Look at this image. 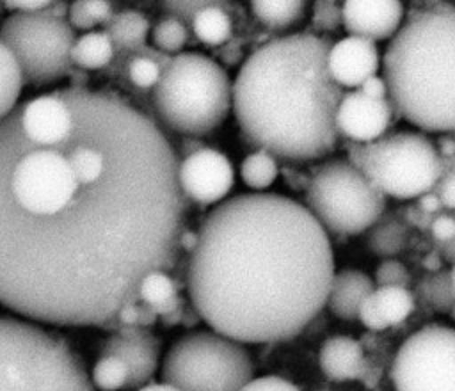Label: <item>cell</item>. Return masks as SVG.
Listing matches in <instances>:
<instances>
[{
  "instance_id": "6da1fadb",
  "label": "cell",
  "mask_w": 455,
  "mask_h": 391,
  "mask_svg": "<svg viewBox=\"0 0 455 391\" xmlns=\"http://www.w3.org/2000/svg\"><path fill=\"white\" fill-rule=\"evenodd\" d=\"M69 135L0 121V304L34 323L105 327L180 249L185 197L162 128L124 98L59 89Z\"/></svg>"
},
{
  "instance_id": "7a4b0ae2",
  "label": "cell",
  "mask_w": 455,
  "mask_h": 391,
  "mask_svg": "<svg viewBox=\"0 0 455 391\" xmlns=\"http://www.w3.org/2000/svg\"><path fill=\"white\" fill-rule=\"evenodd\" d=\"M334 277L329 235L299 201L238 194L203 220L187 288L196 315L238 343L299 334L325 306Z\"/></svg>"
},
{
  "instance_id": "3957f363",
  "label": "cell",
  "mask_w": 455,
  "mask_h": 391,
  "mask_svg": "<svg viewBox=\"0 0 455 391\" xmlns=\"http://www.w3.org/2000/svg\"><path fill=\"white\" fill-rule=\"evenodd\" d=\"M331 41L295 32L254 50L233 82V110L243 135L277 158L307 162L338 142L343 98L327 68Z\"/></svg>"
},
{
  "instance_id": "277c9868",
  "label": "cell",
  "mask_w": 455,
  "mask_h": 391,
  "mask_svg": "<svg viewBox=\"0 0 455 391\" xmlns=\"http://www.w3.org/2000/svg\"><path fill=\"white\" fill-rule=\"evenodd\" d=\"M387 100L425 132L455 133V5L427 4L405 16L380 59Z\"/></svg>"
},
{
  "instance_id": "5b68a950",
  "label": "cell",
  "mask_w": 455,
  "mask_h": 391,
  "mask_svg": "<svg viewBox=\"0 0 455 391\" xmlns=\"http://www.w3.org/2000/svg\"><path fill=\"white\" fill-rule=\"evenodd\" d=\"M158 119L187 137L219 128L233 107V82L228 71L199 52H180L162 69L153 87Z\"/></svg>"
},
{
  "instance_id": "8992f818",
  "label": "cell",
  "mask_w": 455,
  "mask_h": 391,
  "mask_svg": "<svg viewBox=\"0 0 455 391\" xmlns=\"http://www.w3.org/2000/svg\"><path fill=\"white\" fill-rule=\"evenodd\" d=\"M0 391H92L84 361L39 323L0 316Z\"/></svg>"
},
{
  "instance_id": "52a82bcc",
  "label": "cell",
  "mask_w": 455,
  "mask_h": 391,
  "mask_svg": "<svg viewBox=\"0 0 455 391\" xmlns=\"http://www.w3.org/2000/svg\"><path fill=\"white\" fill-rule=\"evenodd\" d=\"M348 160L382 194L412 199L432 192L443 176L435 144L419 132H398L371 142H350Z\"/></svg>"
},
{
  "instance_id": "ba28073f",
  "label": "cell",
  "mask_w": 455,
  "mask_h": 391,
  "mask_svg": "<svg viewBox=\"0 0 455 391\" xmlns=\"http://www.w3.org/2000/svg\"><path fill=\"white\" fill-rule=\"evenodd\" d=\"M162 382L180 391H240L254 379L249 350L215 331H190L165 352Z\"/></svg>"
},
{
  "instance_id": "9c48e42d",
  "label": "cell",
  "mask_w": 455,
  "mask_h": 391,
  "mask_svg": "<svg viewBox=\"0 0 455 391\" xmlns=\"http://www.w3.org/2000/svg\"><path fill=\"white\" fill-rule=\"evenodd\" d=\"M304 206L325 233L350 236L384 215L386 196L348 158H331L309 180Z\"/></svg>"
},
{
  "instance_id": "30bf717a",
  "label": "cell",
  "mask_w": 455,
  "mask_h": 391,
  "mask_svg": "<svg viewBox=\"0 0 455 391\" xmlns=\"http://www.w3.org/2000/svg\"><path fill=\"white\" fill-rule=\"evenodd\" d=\"M75 28L66 18L39 12H9L0 25V41L14 55L23 84L48 87L73 73Z\"/></svg>"
},
{
  "instance_id": "8fae6325",
  "label": "cell",
  "mask_w": 455,
  "mask_h": 391,
  "mask_svg": "<svg viewBox=\"0 0 455 391\" xmlns=\"http://www.w3.org/2000/svg\"><path fill=\"white\" fill-rule=\"evenodd\" d=\"M391 379L396 391H455V329L430 323L396 350Z\"/></svg>"
},
{
  "instance_id": "7c38bea8",
  "label": "cell",
  "mask_w": 455,
  "mask_h": 391,
  "mask_svg": "<svg viewBox=\"0 0 455 391\" xmlns=\"http://www.w3.org/2000/svg\"><path fill=\"white\" fill-rule=\"evenodd\" d=\"M235 181L229 158L212 148H201L178 164V185L183 194L199 204H219Z\"/></svg>"
},
{
  "instance_id": "4fadbf2b",
  "label": "cell",
  "mask_w": 455,
  "mask_h": 391,
  "mask_svg": "<svg viewBox=\"0 0 455 391\" xmlns=\"http://www.w3.org/2000/svg\"><path fill=\"white\" fill-rule=\"evenodd\" d=\"M16 112L23 135L37 144L64 140L73 126V112L59 91L25 101Z\"/></svg>"
},
{
  "instance_id": "5bb4252c",
  "label": "cell",
  "mask_w": 455,
  "mask_h": 391,
  "mask_svg": "<svg viewBox=\"0 0 455 391\" xmlns=\"http://www.w3.org/2000/svg\"><path fill=\"white\" fill-rule=\"evenodd\" d=\"M103 355H114L126 364L128 387H142L158 368L160 341L144 327H121L105 341Z\"/></svg>"
},
{
  "instance_id": "9a60e30c",
  "label": "cell",
  "mask_w": 455,
  "mask_h": 391,
  "mask_svg": "<svg viewBox=\"0 0 455 391\" xmlns=\"http://www.w3.org/2000/svg\"><path fill=\"white\" fill-rule=\"evenodd\" d=\"M391 114L389 100H370L355 89L343 94L336 112V128L352 142H371L382 137Z\"/></svg>"
},
{
  "instance_id": "2e32d148",
  "label": "cell",
  "mask_w": 455,
  "mask_h": 391,
  "mask_svg": "<svg viewBox=\"0 0 455 391\" xmlns=\"http://www.w3.org/2000/svg\"><path fill=\"white\" fill-rule=\"evenodd\" d=\"M405 18L398 0H348L341 5V21L350 36L371 43L391 39Z\"/></svg>"
},
{
  "instance_id": "e0dca14e",
  "label": "cell",
  "mask_w": 455,
  "mask_h": 391,
  "mask_svg": "<svg viewBox=\"0 0 455 391\" xmlns=\"http://www.w3.org/2000/svg\"><path fill=\"white\" fill-rule=\"evenodd\" d=\"M327 68L332 80L339 87H361V84L377 75L380 68V53L375 43L347 36L331 44L327 55Z\"/></svg>"
},
{
  "instance_id": "ac0fdd59",
  "label": "cell",
  "mask_w": 455,
  "mask_h": 391,
  "mask_svg": "<svg viewBox=\"0 0 455 391\" xmlns=\"http://www.w3.org/2000/svg\"><path fill=\"white\" fill-rule=\"evenodd\" d=\"M375 284L373 279L355 268H343L334 274L327 306L331 313L339 320H357L361 304L373 293Z\"/></svg>"
},
{
  "instance_id": "d6986e66",
  "label": "cell",
  "mask_w": 455,
  "mask_h": 391,
  "mask_svg": "<svg viewBox=\"0 0 455 391\" xmlns=\"http://www.w3.org/2000/svg\"><path fill=\"white\" fill-rule=\"evenodd\" d=\"M318 364L331 380H354L364 370V352L359 341L350 336H331L318 352Z\"/></svg>"
},
{
  "instance_id": "ffe728a7",
  "label": "cell",
  "mask_w": 455,
  "mask_h": 391,
  "mask_svg": "<svg viewBox=\"0 0 455 391\" xmlns=\"http://www.w3.org/2000/svg\"><path fill=\"white\" fill-rule=\"evenodd\" d=\"M105 34L110 37L114 50L135 53L146 46L149 21L140 11L124 9L110 18Z\"/></svg>"
},
{
  "instance_id": "44dd1931",
  "label": "cell",
  "mask_w": 455,
  "mask_h": 391,
  "mask_svg": "<svg viewBox=\"0 0 455 391\" xmlns=\"http://www.w3.org/2000/svg\"><path fill=\"white\" fill-rule=\"evenodd\" d=\"M139 302L151 307L156 316H167L183 307L176 283L165 272H151L142 279Z\"/></svg>"
},
{
  "instance_id": "7402d4cb",
  "label": "cell",
  "mask_w": 455,
  "mask_h": 391,
  "mask_svg": "<svg viewBox=\"0 0 455 391\" xmlns=\"http://www.w3.org/2000/svg\"><path fill=\"white\" fill-rule=\"evenodd\" d=\"M69 55L73 66L82 69H101L116 59V50L105 32L91 30L75 39Z\"/></svg>"
},
{
  "instance_id": "603a6c76",
  "label": "cell",
  "mask_w": 455,
  "mask_h": 391,
  "mask_svg": "<svg viewBox=\"0 0 455 391\" xmlns=\"http://www.w3.org/2000/svg\"><path fill=\"white\" fill-rule=\"evenodd\" d=\"M190 25L196 37L208 46H219L226 43L233 28L231 18L220 2H210L206 7H203L192 18Z\"/></svg>"
},
{
  "instance_id": "cb8c5ba5",
  "label": "cell",
  "mask_w": 455,
  "mask_h": 391,
  "mask_svg": "<svg viewBox=\"0 0 455 391\" xmlns=\"http://www.w3.org/2000/svg\"><path fill=\"white\" fill-rule=\"evenodd\" d=\"M407 240V229L396 217H380L366 235V245L368 249L384 258L391 259L395 254H398Z\"/></svg>"
},
{
  "instance_id": "d4e9b609",
  "label": "cell",
  "mask_w": 455,
  "mask_h": 391,
  "mask_svg": "<svg viewBox=\"0 0 455 391\" xmlns=\"http://www.w3.org/2000/svg\"><path fill=\"white\" fill-rule=\"evenodd\" d=\"M371 299L386 327L403 322L414 309V295L409 291V288H375Z\"/></svg>"
},
{
  "instance_id": "484cf974",
  "label": "cell",
  "mask_w": 455,
  "mask_h": 391,
  "mask_svg": "<svg viewBox=\"0 0 455 391\" xmlns=\"http://www.w3.org/2000/svg\"><path fill=\"white\" fill-rule=\"evenodd\" d=\"M23 89V76L11 50L0 41V121L16 107Z\"/></svg>"
},
{
  "instance_id": "4316f807",
  "label": "cell",
  "mask_w": 455,
  "mask_h": 391,
  "mask_svg": "<svg viewBox=\"0 0 455 391\" xmlns=\"http://www.w3.org/2000/svg\"><path fill=\"white\" fill-rule=\"evenodd\" d=\"M162 52L148 50L146 46L133 53V57L126 64L128 80L139 89H153L162 75V69L171 59Z\"/></svg>"
},
{
  "instance_id": "83f0119b",
  "label": "cell",
  "mask_w": 455,
  "mask_h": 391,
  "mask_svg": "<svg viewBox=\"0 0 455 391\" xmlns=\"http://www.w3.org/2000/svg\"><path fill=\"white\" fill-rule=\"evenodd\" d=\"M251 9L263 25L286 28L302 18L306 4L302 0H258L251 4Z\"/></svg>"
},
{
  "instance_id": "f1b7e54d",
  "label": "cell",
  "mask_w": 455,
  "mask_h": 391,
  "mask_svg": "<svg viewBox=\"0 0 455 391\" xmlns=\"http://www.w3.org/2000/svg\"><path fill=\"white\" fill-rule=\"evenodd\" d=\"M240 174L249 188L263 192L275 181L279 174V165L274 155L263 149H256L243 158L240 165Z\"/></svg>"
},
{
  "instance_id": "f546056e",
  "label": "cell",
  "mask_w": 455,
  "mask_h": 391,
  "mask_svg": "<svg viewBox=\"0 0 455 391\" xmlns=\"http://www.w3.org/2000/svg\"><path fill=\"white\" fill-rule=\"evenodd\" d=\"M112 16H114V9H112V4H108V2L78 0V2L69 4L66 20L75 30L91 32V28L108 23Z\"/></svg>"
},
{
  "instance_id": "4dcf8cb0",
  "label": "cell",
  "mask_w": 455,
  "mask_h": 391,
  "mask_svg": "<svg viewBox=\"0 0 455 391\" xmlns=\"http://www.w3.org/2000/svg\"><path fill=\"white\" fill-rule=\"evenodd\" d=\"M419 293L435 311L451 313L455 306V291L450 270H437L427 275L419 284Z\"/></svg>"
},
{
  "instance_id": "1f68e13d",
  "label": "cell",
  "mask_w": 455,
  "mask_h": 391,
  "mask_svg": "<svg viewBox=\"0 0 455 391\" xmlns=\"http://www.w3.org/2000/svg\"><path fill=\"white\" fill-rule=\"evenodd\" d=\"M91 382L101 391H119L128 386L130 371L121 359L101 355L92 366Z\"/></svg>"
},
{
  "instance_id": "d6a6232c",
  "label": "cell",
  "mask_w": 455,
  "mask_h": 391,
  "mask_svg": "<svg viewBox=\"0 0 455 391\" xmlns=\"http://www.w3.org/2000/svg\"><path fill=\"white\" fill-rule=\"evenodd\" d=\"M153 46L162 53H180V50L187 44L188 28L183 21L167 16L160 20L151 30Z\"/></svg>"
},
{
  "instance_id": "836d02e7",
  "label": "cell",
  "mask_w": 455,
  "mask_h": 391,
  "mask_svg": "<svg viewBox=\"0 0 455 391\" xmlns=\"http://www.w3.org/2000/svg\"><path fill=\"white\" fill-rule=\"evenodd\" d=\"M375 288L382 286H395V288H407L411 284V274L403 263L398 259H382L375 270L373 277Z\"/></svg>"
},
{
  "instance_id": "e575fe53",
  "label": "cell",
  "mask_w": 455,
  "mask_h": 391,
  "mask_svg": "<svg viewBox=\"0 0 455 391\" xmlns=\"http://www.w3.org/2000/svg\"><path fill=\"white\" fill-rule=\"evenodd\" d=\"M212 0H185V2H165L162 7L169 12V16L183 21L185 25L192 21V18L210 4Z\"/></svg>"
},
{
  "instance_id": "d590c367",
  "label": "cell",
  "mask_w": 455,
  "mask_h": 391,
  "mask_svg": "<svg viewBox=\"0 0 455 391\" xmlns=\"http://www.w3.org/2000/svg\"><path fill=\"white\" fill-rule=\"evenodd\" d=\"M240 391H300V389L283 377L265 375V377L252 379Z\"/></svg>"
},
{
  "instance_id": "8d00e7d4",
  "label": "cell",
  "mask_w": 455,
  "mask_h": 391,
  "mask_svg": "<svg viewBox=\"0 0 455 391\" xmlns=\"http://www.w3.org/2000/svg\"><path fill=\"white\" fill-rule=\"evenodd\" d=\"M341 20V9H338L332 2H318L315 4V23L325 30L336 28Z\"/></svg>"
},
{
  "instance_id": "74e56055",
  "label": "cell",
  "mask_w": 455,
  "mask_h": 391,
  "mask_svg": "<svg viewBox=\"0 0 455 391\" xmlns=\"http://www.w3.org/2000/svg\"><path fill=\"white\" fill-rule=\"evenodd\" d=\"M428 227L432 236L441 243H448L455 238V217L451 215H437Z\"/></svg>"
},
{
  "instance_id": "f35d334b",
  "label": "cell",
  "mask_w": 455,
  "mask_h": 391,
  "mask_svg": "<svg viewBox=\"0 0 455 391\" xmlns=\"http://www.w3.org/2000/svg\"><path fill=\"white\" fill-rule=\"evenodd\" d=\"M357 320H359L364 327H368L370 331H384V329H387V327H386V323L382 322V318H380V315H379V311H377L375 304H373L371 295H370V297L361 304V307H359V315H357Z\"/></svg>"
},
{
  "instance_id": "ab89813d",
  "label": "cell",
  "mask_w": 455,
  "mask_h": 391,
  "mask_svg": "<svg viewBox=\"0 0 455 391\" xmlns=\"http://www.w3.org/2000/svg\"><path fill=\"white\" fill-rule=\"evenodd\" d=\"M434 192L443 206L455 210V172H448V176H443L434 187Z\"/></svg>"
},
{
  "instance_id": "60d3db41",
  "label": "cell",
  "mask_w": 455,
  "mask_h": 391,
  "mask_svg": "<svg viewBox=\"0 0 455 391\" xmlns=\"http://www.w3.org/2000/svg\"><path fill=\"white\" fill-rule=\"evenodd\" d=\"M357 91H361L370 100H387L386 82L382 76H377V75L366 78Z\"/></svg>"
},
{
  "instance_id": "b9f144b4",
  "label": "cell",
  "mask_w": 455,
  "mask_h": 391,
  "mask_svg": "<svg viewBox=\"0 0 455 391\" xmlns=\"http://www.w3.org/2000/svg\"><path fill=\"white\" fill-rule=\"evenodd\" d=\"M9 12H39L52 5V0H21V2H2Z\"/></svg>"
},
{
  "instance_id": "7bdbcfd3",
  "label": "cell",
  "mask_w": 455,
  "mask_h": 391,
  "mask_svg": "<svg viewBox=\"0 0 455 391\" xmlns=\"http://www.w3.org/2000/svg\"><path fill=\"white\" fill-rule=\"evenodd\" d=\"M441 206H443V204H441V201H439V197L435 196L434 190H432V192H427V194H423V196L418 197V208H419V211L425 213V215H432V213L439 211Z\"/></svg>"
},
{
  "instance_id": "ee69618b",
  "label": "cell",
  "mask_w": 455,
  "mask_h": 391,
  "mask_svg": "<svg viewBox=\"0 0 455 391\" xmlns=\"http://www.w3.org/2000/svg\"><path fill=\"white\" fill-rule=\"evenodd\" d=\"M435 149L441 158H451L455 156V139L453 137H441L435 144Z\"/></svg>"
},
{
  "instance_id": "f6af8a7d",
  "label": "cell",
  "mask_w": 455,
  "mask_h": 391,
  "mask_svg": "<svg viewBox=\"0 0 455 391\" xmlns=\"http://www.w3.org/2000/svg\"><path fill=\"white\" fill-rule=\"evenodd\" d=\"M196 242H197V233L181 231V235H180V247H183V249L192 252V249L196 247Z\"/></svg>"
},
{
  "instance_id": "bcb514c9",
  "label": "cell",
  "mask_w": 455,
  "mask_h": 391,
  "mask_svg": "<svg viewBox=\"0 0 455 391\" xmlns=\"http://www.w3.org/2000/svg\"><path fill=\"white\" fill-rule=\"evenodd\" d=\"M135 391H180V389H176L174 386L165 384V382H149L142 387H137Z\"/></svg>"
},
{
  "instance_id": "7dc6e473",
  "label": "cell",
  "mask_w": 455,
  "mask_h": 391,
  "mask_svg": "<svg viewBox=\"0 0 455 391\" xmlns=\"http://www.w3.org/2000/svg\"><path fill=\"white\" fill-rule=\"evenodd\" d=\"M444 252L448 254L446 258H450V259H453V261H455V238H453L451 242H448V243H446V249H444Z\"/></svg>"
},
{
  "instance_id": "c3c4849f",
  "label": "cell",
  "mask_w": 455,
  "mask_h": 391,
  "mask_svg": "<svg viewBox=\"0 0 455 391\" xmlns=\"http://www.w3.org/2000/svg\"><path fill=\"white\" fill-rule=\"evenodd\" d=\"M450 274H451V283H453V291H455V261H453V268L450 270Z\"/></svg>"
},
{
  "instance_id": "681fc988",
  "label": "cell",
  "mask_w": 455,
  "mask_h": 391,
  "mask_svg": "<svg viewBox=\"0 0 455 391\" xmlns=\"http://www.w3.org/2000/svg\"><path fill=\"white\" fill-rule=\"evenodd\" d=\"M451 316H453V320H455V306H453V309H451Z\"/></svg>"
},
{
  "instance_id": "f907efd6",
  "label": "cell",
  "mask_w": 455,
  "mask_h": 391,
  "mask_svg": "<svg viewBox=\"0 0 455 391\" xmlns=\"http://www.w3.org/2000/svg\"><path fill=\"white\" fill-rule=\"evenodd\" d=\"M2 9H4V5H2V4H0V12H2Z\"/></svg>"
}]
</instances>
